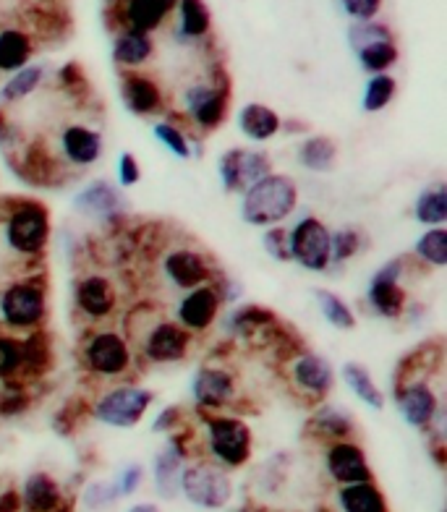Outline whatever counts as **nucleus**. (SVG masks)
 I'll use <instances>...</instances> for the list:
<instances>
[{
    "label": "nucleus",
    "instance_id": "obj_18",
    "mask_svg": "<svg viewBox=\"0 0 447 512\" xmlns=\"http://www.w3.org/2000/svg\"><path fill=\"white\" fill-rule=\"evenodd\" d=\"M330 236L332 230L317 215H301L288 228L291 262L312 275L330 272Z\"/></svg>",
    "mask_w": 447,
    "mask_h": 512
},
{
    "label": "nucleus",
    "instance_id": "obj_24",
    "mask_svg": "<svg viewBox=\"0 0 447 512\" xmlns=\"http://www.w3.org/2000/svg\"><path fill=\"white\" fill-rule=\"evenodd\" d=\"M21 512H74V497L50 471H32L19 486Z\"/></svg>",
    "mask_w": 447,
    "mask_h": 512
},
{
    "label": "nucleus",
    "instance_id": "obj_16",
    "mask_svg": "<svg viewBox=\"0 0 447 512\" xmlns=\"http://www.w3.org/2000/svg\"><path fill=\"white\" fill-rule=\"evenodd\" d=\"M285 379L298 400L309 408L330 400L338 384V371L327 356L317 351H301L285 361Z\"/></svg>",
    "mask_w": 447,
    "mask_h": 512
},
{
    "label": "nucleus",
    "instance_id": "obj_46",
    "mask_svg": "<svg viewBox=\"0 0 447 512\" xmlns=\"http://www.w3.org/2000/svg\"><path fill=\"white\" fill-rule=\"evenodd\" d=\"M110 481L116 486L118 497L131 499L134 494L142 492L144 481H147V468L142 463H126Z\"/></svg>",
    "mask_w": 447,
    "mask_h": 512
},
{
    "label": "nucleus",
    "instance_id": "obj_36",
    "mask_svg": "<svg viewBox=\"0 0 447 512\" xmlns=\"http://www.w3.org/2000/svg\"><path fill=\"white\" fill-rule=\"evenodd\" d=\"M152 136L157 139V144L173 155L176 160L189 162L199 155V149H202V142L194 139V136L186 134V128L176 121H155L152 123Z\"/></svg>",
    "mask_w": 447,
    "mask_h": 512
},
{
    "label": "nucleus",
    "instance_id": "obj_23",
    "mask_svg": "<svg viewBox=\"0 0 447 512\" xmlns=\"http://www.w3.org/2000/svg\"><path fill=\"white\" fill-rule=\"evenodd\" d=\"M306 439H312L314 445H332V442H340V439H356L359 434V424H356V416L348 411L346 405L338 403H325L314 405L309 418L304 424Z\"/></svg>",
    "mask_w": 447,
    "mask_h": 512
},
{
    "label": "nucleus",
    "instance_id": "obj_51",
    "mask_svg": "<svg viewBox=\"0 0 447 512\" xmlns=\"http://www.w3.org/2000/svg\"><path fill=\"white\" fill-rule=\"evenodd\" d=\"M0 512H21L19 489H3L0 492Z\"/></svg>",
    "mask_w": 447,
    "mask_h": 512
},
{
    "label": "nucleus",
    "instance_id": "obj_54",
    "mask_svg": "<svg viewBox=\"0 0 447 512\" xmlns=\"http://www.w3.org/2000/svg\"><path fill=\"white\" fill-rule=\"evenodd\" d=\"M110 3H116V0H110Z\"/></svg>",
    "mask_w": 447,
    "mask_h": 512
},
{
    "label": "nucleus",
    "instance_id": "obj_25",
    "mask_svg": "<svg viewBox=\"0 0 447 512\" xmlns=\"http://www.w3.org/2000/svg\"><path fill=\"white\" fill-rule=\"evenodd\" d=\"M121 102L136 118H152L165 110V92L149 74L142 71H123Z\"/></svg>",
    "mask_w": 447,
    "mask_h": 512
},
{
    "label": "nucleus",
    "instance_id": "obj_39",
    "mask_svg": "<svg viewBox=\"0 0 447 512\" xmlns=\"http://www.w3.org/2000/svg\"><path fill=\"white\" fill-rule=\"evenodd\" d=\"M364 243H366L364 230L356 228V225H346V228L332 230L330 270L332 267H346L348 262H353V259L364 251Z\"/></svg>",
    "mask_w": 447,
    "mask_h": 512
},
{
    "label": "nucleus",
    "instance_id": "obj_31",
    "mask_svg": "<svg viewBox=\"0 0 447 512\" xmlns=\"http://www.w3.org/2000/svg\"><path fill=\"white\" fill-rule=\"evenodd\" d=\"M335 510L338 512H390L385 492L377 481L335 486Z\"/></svg>",
    "mask_w": 447,
    "mask_h": 512
},
{
    "label": "nucleus",
    "instance_id": "obj_38",
    "mask_svg": "<svg viewBox=\"0 0 447 512\" xmlns=\"http://www.w3.org/2000/svg\"><path fill=\"white\" fill-rule=\"evenodd\" d=\"M411 259L421 267H432V270H445L447 267V228H427L416 238Z\"/></svg>",
    "mask_w": 447,
    "mask_h": 512
},
{
    "label": "nucleus",
    "instance_id": "obj_3",
    "mask_svg": "<svg viewBox=\"0 0 447 512\" xmlns=\"http://www.w3.org/2000/svg\"><path fill=\"white\" fill-rule=\"evenodd\" d=\"M197 458H207L228 473L244 471L254 460V432L238 413H194Z\"/></svg>",
    "mask_w": 447,
    "mask_h": 512
},
{
    "label": "nucleus",
    "instance_id": "obj_10",
    "mask_svg": "<svg viewBox=\"0 0 447 512\" xmlns=\"http://www.w3.org/2000/svg\"><path fill=\"white\" fill-rule=\"evenodd\" d=\"M189 398L194 413H238V400L244 398L236 366L225 356L204 358L189 382Z\"/></svg>",
    "mask_w": 447,
    "mask_h": 512
},
{
    "label": "nucleus",
    "instance_id": "obj_52",
    "mask_svg": "<svg viewBox=\"0 0 447 512\" xmlns=\"http://www.w3.org/2000/svg\"><path fill=\"white\" fill-rule=\"evenodd\" d=\"M126 512H163V507L152 502V499H142V502H131Z\"/></svg>",
    "mask_w": 447,
    "mask_h": 512
},
{
    "label": "nucleus",
    "instance_id": "obj_43",
    "mask_svg": "<svg viewBox=\"0 0 447 512\" xmlns=\"http://www.w3.org/2000/svg\"><path fill=\"white\" fill-rule=\"evenodd\" d=\"M79 502L87 512H108L121 502L118 497L116 486L110 479H95V481H87L79 494Z\"/></svg>",
    "mask_w": 447,
    "mask_h": 512
},
{
    "label": "nucleus",
    "instance_id": "obj_8",
    "mask_svg": "<svg viewBox=\"0 0 447 512\" xmlns=\"http://www.w3.org/2000/svg\"><path fill=\"white\" fill-rule=\"evenodd\" d=\"M298 204H301V189L296 178L272 170L270 176L259 178L241 194L238 212L246 225L267 230L288 223L298 212Z\"/></svg>",
    "mask_w": 447,
    "mask_h": 512
},
{
    "label": "nucleus",
    "instance_id": "obj_50",
    "mask_svg": "<svg viewBox=\"0 0 447 512\" xmlns=\"http://www.w3.org/2000/svg\"><path fill=\"white\" fill-rule=\"evenodd\" d=\"M340 6L353 21H374L382 11V0H340Z\"/></svg>",
    "mask_w": 447,
    "mask_h": 512
},
{
    "label": "nucleus",
    "instance_id": "obj_19",
    "mask_svg": "<svg viewBox=\"0 0 447 512\" xmlns=\"http://www.w3.org/2000/svg\"><path fill=\"white\" fill-rule=\"evenodd\" d=\"M283 319L275 314V309L262 304H238L228 306L220 317V330L225 332L228 340L233 343H244L251 348H259L265 351L270 340L275 337V332L280 330Z\"/></svg>",
    "mask_w": 447,
    "mask_h": 512
},
{
    "label": "nucleus",
    "instance_id": "obj_22",
    "mask_svg": "<svg viewBox=\"0 0 447 512\" xmlns=\"http://www.w3.org/2000/svg\"><path fill=\"white\" fill-rule=\"evenodd\" d=\"M322 465H325L327 479L335 486L377 481L369 455L356 439H340V442L322 447Z\"/></svg>",
    "mask_w": 447,
    "mask_h": 512
},
{
    "label": "nucleus",
    "instance_id": "obj_45",
    "mask_svg": "<svg viewBox=\"0 0 447 512\" xmlns=\"http://www.w3.org/2000/svg\"><path fill=\"white\" fill-rule=\"evenodd\" d=\"M387 40H395V37L390 32V27H385L380 21H353L351 29H348V45H351L353 53H359L366 45Z\"/></svg>",
    "mask_w": 447,
    "mask_h": 512
},
{
    "label": "nucleus",
    "instance_id": "obj_29",
    "mask_svg": "<svg viewBox=\"0 0 447 512\" xmlns=\"http://www.w3.org/2000/svg\"><path fill=\"white\" fill-rule=\"evenodd\" d=\"M48 74L50 71L45 63H29V66L19 68L16 74H11L0 84V108L11 110L14 105H21L24 100L37 95L42 84L48 81Z\"/></svg>",
    "mask_w": 447,
    "mask_h": 512
},
{
    "label": "nucleus",
    "instance_id": "obj_17",
    "mask_svg": "<svg viewBox=\"0 0 447 512\" xmlns=\"http://www.w3.org/2000/svg\"><path fill=\"white\" fill-rule=\"evenodd\" d=\"M71 207L76 215H82L89 223H97L102 228H123V220L129 215V196L108 178H92L82 189L71 196Z\"/></svg>",
    "mask_w": 447,
    "mask_h": 512
},
{
    "label": "nucleus",
    "instance_id": "obj_32",
    "mask_svg": "<svg viewBox=\"0 0 447 512\" xmlns=\"http://www.w3.org/2000/svg\"><path fill=\"white\" fill-rule=\"evenodd\" d=\"M338 374L348 390L356 395V400H361L366 408H372V411H385L387 395L380 384H377V379H374L369 366L361 364V361H346V364L340 366Z\"/></svg>",
    "mask_w": 447,
    "mask_h": 512
},
{
    "label": "nucleus",
    "instance_id": "obj_5",
    "mask_svg": "<svg viewBox=\"0 0 447 512\" xmlns=\"http://www.w3.org/2000/svg\"><path fill=\"white\" fill-rule=\"evenodd\" d=\"M76 358H79V366L87 377L105 384L131 382V374L142 369L136 361L129 337L123 335V330L116 324L87 327L82 340H79Z\"/></svg>",
    "mask_w": 447,
    "mask_h": 512
},
{
    "label": "nucleus",
    "instance_id": "obj_47",
    "mask_svg": "<svg viewBox=\"0 0 447 512\" xmlns=\"http://www.w3.org/2000/svg\"><path fill=\"white\" fill-rule=\"evenodd\" d=\"M262 249L270 256L272 262L291 264V251H288V228L278 225V228L262 230Z\"/></svg>",
    "mask_w": 447,
    "mask_h": 512
},
{
    "label": "nucleus",
    "instance_id": "obj_44",
    "mask_svg": "<svg viewBox=\"0 0 447 512\" xmlns=\"http://www.w3.org/2000/svg\"><path fill=\"white\" fill-rule=\"evenodd\" d=\"M55 81H58V89H61L63 95L68 100H87L89 97V79L84 74V68L79 66L76 61L66 63V66L58 68V74H55Z\"/></svg>",
    "mask_w": 447,
    "mask_h": 512
},
{
    "label": "nucleus",
    "instance_id": "obj_53",
    "mask_svg": "<svg viewBox=\"0 0 447 512\" xmlns=\"http://www.w3.org/2000/svg\"><path fill=\"white\" fill-rule=\"evenodd\" d=\"M238 512H272V510H267V507H241Z\"/></svg>",
    "mask_w": 447,
    "mask_h": 512
},
{
    "label": "nucleus",
    "instance_id": "obj_37",
    "mask_svg": "<svg viewBox=\"0 0 447 512\" xmlns=\"http://www.w3.org/2000/svg\"><path fill=\"white\" fill-rule=\"evenodd\" d=\"M178 37L183 42H199L210 37L212 14L204 0H178Z\"/></svg>",
    "mask_w": 447,
    "mask_h": 512
},
{
    "label": "nucleus",
    "instance_id": "obj_20",
    "mask_svg": "<svg viewBox=\"0 0 447 512\" xmlns=\"http://www.w3.org/2000/svg\"><path fill=\"white\" fill-rule=\"evenodd\" d=\"M215 170L225 194L241 196L259 178L270 176L275 162L265 147H231L217 157Z\"/></svg>",
    "mask_w": 447,
    "mask_h": 512
},
{
    "label": "nucleus",
    "instance_id": "obj_48",
    "mask_svg": "<svg viewBox=\"0 0 447 512\" xmlns=\"http://www.w3.org/2000/svg\"><path fill=\"white\" fill-rule=\"evenodd\" d=\"M186 424H189V416H186V411H183V405L170 403L157 411L155 421H152V432L168 437V434L178 432V429H183Z\"/></svg>",
    "mask_w": 447,
    "mask_h": 512
},
{
    "label": "nucleus",
    "instance_id": "obj_40",
    "mask_svg": "<svg viewBox=\"0 0 447 512\" xmlns=\"http://www.w3.org/2000/svg\"><path fill=\"white\" fill-rule=\"evenodd\" d=\"M398 95V81L390 74H374L369 76L364 87V95H361V110L369 115L382 113L385 108H390V102Z\"/></svg>",
    "mask_w": 447,
    "mask_h": 512
},
{
    "label": "nucleus",
    "instance_id": "obj_1",
    "mask_svg": "<svg viewBox=\"0 0 447 512\" xmlns=\"http://www.w3.org/2000/svg\"><path fill=\"white\" fill-rule=\"evenodd\" d=\"M442 340L424 343L400 358L393 377V403L400 421L421 434L445 429V400H442Z\"/></svg>",
    "mask_w": 447,
    "mask_h": 512
},
{
    "label": "nucleus",
    "instance_id": "obj_30",
    "mask_svg": "<svg viewBox=\"0 0 447 512\" xmlns=\"http://www.w3.org/2000/svg\"><path fill=\"white\" fill-rule=\"evenodd\" d=\"M152 55H155L152 34L118 29L116 40H113V63L121 71H139V68L152 61Z\"/></svg>",
    "mask_w": 447,
    "mask_h": 512
},
{
    "label": "nucleus",
    "instance_id": "obj_34",
    "mask_svg": "<svg viewBox=\"0 0 447 512\" xmlns=\"http://www.w3.org/2000/svg\"><path fill=\"white\" fill-rule=\"evenodd\" d=\"M414 220L424 228H445L447 225V183H427L414 199Z\"/></svg>",
    "mask_w": 447,
    "mask_h": 512
},
{
    "label": "nucleus",
    "instance_id": "obj_26",
    "mask_svg": "<svg viewBox=\"0 0 447 512\" xmlns=\"http://www.w3.org/2000/svg\"><path fill=\"white\" fill-rule=\"evenodd\" d=\"M176 6L178 0H121L118 21H121V29L152 34L170 19Z\"/></svg>",
    "mask_w": 447,
    "mask_h": 512
},
{
    "label": "nucleus",
    "instance_id": "obj_35",
    "mask_svg": "<svg viewBox=\"0 0 447 512\" xmlns=\"http://www.w3.org/2000/svg\"><path fill=\"white\" fill-rule=\"evenodd\" d=\"M314 304H317L319 317L325 319L330 324L332 330L338 332H353L359 327V317H356V311L353 306L348 304L346 298L338 296L335 290L330 288H314L312 290Z\"/></svg>",
    "mask_w": 447,
    "mask_h": 512
},
{
    "label": "nucleus",
    "instance_id": "obj_14",
    "mask_svg": "<svg viewBox=\"0 0 447 512\" xmlns=\"http://www.w3.org/2000/svg\"><path fill=\"white\" fill-rule=\"evenodd\" d=\"M408 275H411V256H393L369 277L366 306L374 317L387 319V322H398L406 317L411 306L406 285Z\"/></svg>",
    "mask_w": 447,
    "mask_h": 512
},
{
    "label": "nucleus",
    "instance_id": "obj_28",
    "mask_svg": "<svg viewBox=\"0 0 447 512\" xmlns=\"http://www.w3.org/2000/svg\"><path fill=\"white\" fill-rule=\"evenodd\" d=\"M338 157V142L327 134L306 136V139H301L296 147V162L306 170V173H314V176L335 173V168H338Z\"/></svg>",
    "mask_w": 447,
    "mask_h": 512
},
{
    "label": "nucleus",
    "instance_id": "obj_15",
    "mask_svg": "<svg viewBox=\"0 0 447 512\" xmlns=\"http://www.w3.org/2000/svg\"><path fill=\"white\" fill-rule=\"evenodd\" d=\"M53 149L55 160L61 162V168L66 170V176L71 178L74 173H84V170L95 168L97 162L105 157V134L95 123L89 121H66L53 142H48Z\"/></svg>",
    "mask_w": 447,
    "mask_h": 512
},
{
    "label": "nucleus",
    "instance_id": "obj_2",
    "mask_svg": "<svg viewBox=\"0 0 447 512\" xmlns=\"http://www.w3.org/2000/svg\"><path fill=\"white\" fill-rule=\"evenodd\" d=\"M121 330L129 337L139 366L173 369L194 356L197 337L186 332L170 311L157 309L152 301H139L121 314Z\"/></svg>",
    "mask_w": 447,
    "mask_h": 512
},
{
    "label": "nucleus",
    "instance_id": "obj_12",
    "mask_svg": "<svg viewBox=\"0 0 447 512\" xmlns=\"http://www.w3.org/2000/svg\"><path fill=\"white\" fill-rule=\"evenodd\" d=\"M178 497H183L194 510L223 512L236 499V484L225 468L207 458H191L183 465Z\"/></svg>",
    "mask_w": 447,
    "mask_h": 512
},
{
    "label": "nucleus",
    "instance_id": "obj_7",
    "mask_svg": "<svg viewBox=\"0 0 447 512\" xmlns=\"http://www.w3.org/2000/svg\"><path fill=\"white\" fill-rule=\"evenodd\" d=\"M48 275L42 270L21 272L0 285V330L27 335L48 322Z\"/></svg>",
    "mask_w": 447,
    "mask_h": 512
},
{
    "label": "nucleus",
    "instance_id": "obj_21",
    "mask_svg": "<svg viewBox=\"0 0 447 512\" xmlns=\"http://www.w3.org/2000/svg\"><path fill=\"white\" fill-rule=\"evenodd\" d=\"M228 309L223 301V293H220V280L210 285H202V288H194L189 293H181L176 298V306L170 311V317L181 324L183 330L191 332V335L204 337L210 335L220 324L223 311Z\"/></svg>",
    "mask_w": 447,
    "mask_h": 512
},
{
    "label": "nucleus",
    "instance_id": "obj_9",
    "mask_svg": "<svg viewBox=\"0 0 447 512\" xmlns=\"http://www.w3.org/2000/svg\"><path fill=\"white\" fill-rule=\"evenodd\" d=\"M181 118L197 134L220 131L231 113V79L220 63H212L210 79H197L181 92Z\"/></svg>",
    "mask_w": 447,
    "mask_h": 512
},
{
    "label": "nucleus",
    "instance_id": "obj_13",
    "mask_svg": "<svg viewBox=\"0 0 447 512\" xmlns=\"http://www.w3.org/2000/svg\"><path fill=\"white\" fill-rule=\"evenodd\" d=\"M74 311L87 327L113 324L123 314V290L116 277L102 270H87L74 280Z\"/></svg>",
    "mask_w": 447,
    "mask_h": 512
},
{
    "label": "nucleus",
    "instance_id": "obj_4",
    "mask_svg": "<svg viewBox=\"0 0 447 512\" xmlns=\"http://www.w3.org/2000/svg\"><path fill=\"white\" fill-rule=\"evenodd\" d=\"M8 207L0 209V236L8 254L27 262V270L34 262L45 259L53 241V215L48 204L40 199H6Z\"/></svg>",
    "mask_w": 447,
    "mask_h": 512
},
{
    "label": "nucleus",
    "instance_id": "obj_42",
    "mask_svg": "<svg viewBox=\"0 0 447 512\" xmlns=\"http://www.w3.org/2000/svg\"><path fill=\"white\" fill-rule=\"evenodd\" d=\"M21 361H24L21 335L0 330V384L16 382V379H19Z\"/></svg>",
    "mask_w": 447,
    "mask_h": 512
},
{
    "label": "nucleus",
    "instance_id": "obj_41",
    "mask_svg": "<svg viewBox=\"0 0 447 512\" xmlns=\"http://www.w3.org/2000/svg\"><path fill=\"white\" fill-rule=\"evenodd\" d=\"M359 58V66L364 68L366 74H387L390 68L398 63L400 58V50L395 45V40H387V42H374V45H366L356 53Z\"/></svg>",
    "mask_w": 447,
    "mask_h": 512
},
{
    "label": "nucleus",
    "instance_id": "obj_6",
    "mask_svg": "<svg viewBox=\"0 0 447 512\" xmlns=\"http://www.w3.org/2000/svg\"><path fill=\"white\" fill-rule=\"evenodd\" d=\"M152 249H155L157 280L170 296L178 298L181 293L217 283L223 277V270L217 267L215 259L197 243L165 241Z\"/></svg>",
    "mask_w": 447,
    "mask_h": 512
},
{
    "label": "nucleus",
    "instance_id": "obj_33",
    "mask_svg": "<svg viewBox=\"0 0 447 512\" xmlns=\"http://www.w3.org/2000/svg\"><path fill=\"white\" fill-rule=\"evenodd\" d=\"M37 50L34 34L21 27L0 29V74H16L19 68L29 66Z\"/></svg>",
    "mask_w": 447,
    "mask_h": 512
},
{
    "label": "nucleus",
    "instance_id": "obj_49",
    "mask_svg": "<svg viewBox=\"0 0 447 512\" xmlns=\"http://www.w3.org/2000/svg\"><path fill=\"white\" fill-rule=\"evenodd\" d=\"M116 183L123 191L134 189L142 183V162L134 152H121L116 160Z\"/></svg>",
    "mask_w": 447,
    "mask_h": 512
},
{
    "label": "nucleus",
    "instance_id": "obj_11",
    "mask_svg": "<svg viewBox=\"0 0 447 512\" xmlns=\"http://www.w3.org/2000/svg\"><path fill=\"white\" fill-rule=\"evenodd\" d=\"M157 403L155 390L136 382L105 384L89 403V418L108 429H136Z\"/></svg>",
    "mask_w": 447,
    "mask_h": 512
},
{
    "label": "nucleus",
    "instance_id": "obj_27",
    "mask_svg": "<svg viewBox=\"0 0 447 512\" xmlns=\"http://www.w3.org/2000/svg\"><path fill=\"white\" fill-rule=\"evenodd\" d=\"M238 131L244 139L254 144H267L283 134V118H280L265 102H246L236 115Z\"/></svg>",
    "mask_w": 447,
    "mask_h": 512
}]
</instances>
